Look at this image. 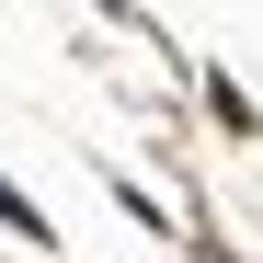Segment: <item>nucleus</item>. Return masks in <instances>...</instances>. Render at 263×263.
I'll return each mask as SVG.
<instances>
[{
  "label": "nucleus",
  "mask_w": 263,
  "mask_h": 263,
  "mask_svg": "<svg viewBox=\"0 0 263 263\" xmlns=\"http://www.w3.org/2000/svg\"><path fill=\"white\" fill-rule=\"evenodd\" d=\"M195 263H240V252H229V240H195Z\"/></svg>",
  "instance_id": "7ed1b4c3"
},
{
  "label": "nucleus",
  "mask_w": 263,
  "mask_h": 263,
  "mask_svg": "<svg viewBox=\"0 0 263 263\" xmlns=\"http://www.w3.org/2000/svg\"><path fill=\"white\" fill-rule=\"evenodd\" d=\"M0 229H23V240H58V229H46V206H34L12 172H0Z\"/></svg>",
  "instance_id": "f257e3e1"
},
{
  "label": "nucleus",
  "mask_w": 263,
  "mask_h": 263,
  "mask_svg": "<svg viewBox=\"0 0 263 263\" xmlns=\"http://www.w3.org/2000/svg\"><path fill=\"white\" fill-rule=\"evenodd\" d=\"M206 103H217V126H229V138H252V92H240V80H206Z\"/></svg>",
  "instance_id": "f03ea898"
}]
</instances>
